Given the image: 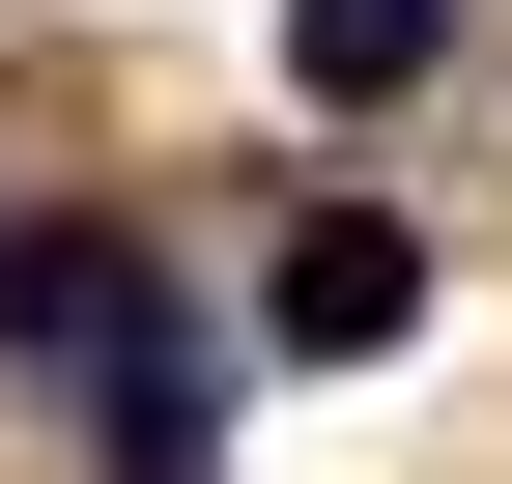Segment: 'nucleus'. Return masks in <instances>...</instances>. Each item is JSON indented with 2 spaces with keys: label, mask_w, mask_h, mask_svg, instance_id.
I'll list each match as a JSON object with an SVG mask.
<instances>
[{
  "label": "nucleus",
  "mask_w": 512,
  "mask_h": 484,
  "mask_svg": "<svg viewBox=\"0 0 512 484\" xmlns=\"http://www.w3.org/2000/svg\"><path fill=\"white\" fill-rule=\"evenodd\" d=\"M399 314H427V228H399V200H285V257H256V342H285V371H370Z\"/></svg>",
  "instance_id": "f257e3e1"
},
{
  "label": "nucleus",
  "mask_w": 512,
  "mask_h": 484,
  "mask_svg": "<svg viewBox=\"0 0 512 484\" xmlns=\"http://www.w3.org/2000/svg\"><path fill=\"white\" fill-rule=\"evenodd\" d=\"M427 57H456V0H285V86L313 114H399Z\"/></svg>",
  "instance_id": "7ed1b4c3"
},
{
  "label": "nucleus",
  "mask_w": 512,
  "mask_h": 484,
  "mask_svg": "<svg viewBox=\"0 0 512 484\" xmlns=\"http://www.w3.org/2000/svg\"><path fill=\"white\" fill-rule=\"evenodd\" d=\"M143 314H171V285L114 257V228H0V371H114Z\"/></svg>",
  "instance_id": "f03ea898"
}]
</instances>
